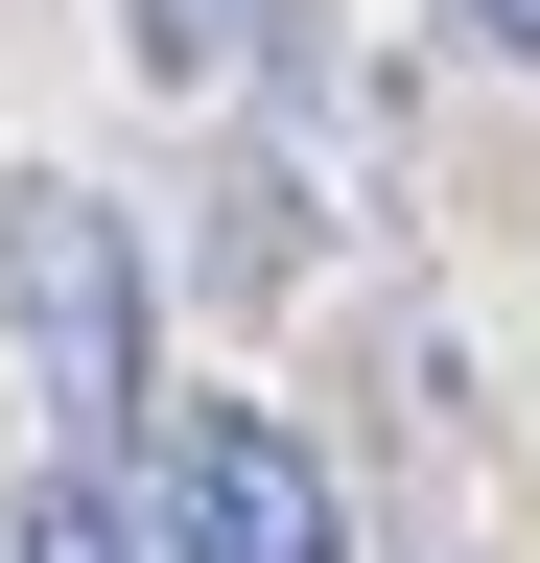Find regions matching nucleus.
I'll use <instances>...</instances> for the list:
<instances>
[{
	"label": "nucleus",
	"instance_id": "obj_1",
	"mask_svg": "<svg viewBox=\"0 0 540 563\" xmlns=\"http://www.w3.org/2000/svg\"><path fill=\"white\" fill-rule=\"evenodd\" d=\"M0 329H24V399H47V446H71V470L165 446V399H142V235H118V188H71V165L0 188Z\"/></svg>",
	"mask_w": 540,
	"mask_h": 563
},
{
	"label": "nucleus",
	"instance_id": "obj_2",
	"mask_svg": "<svg viewBox=\"0 0 540 563\" xmlns=\"http://www.w3.org/2000/svg\"><path fill=\"white\" fill-rule=\"evenodd\" d=\"M142 540H165V563H329V470H306L258 399H188L165 446H142Z\"/></svg>",
	"mask_w": 540,
	"mask_h": 563
},
{
	"label": "nucleus",
	"instance_id": "obj_3",
	"mask_svg": "<svg viewBox=\"0 0 540 563\" xmlns=\"http://www.w3.org/2000/svg\"><path fill=\"white\" fill-rule=\"evenodd\" d=\"M118 47H142V95H258L283 70V0H118Z\"/></svg>",
	"mask_w": 540,
	"mask_h": 563
},
{
	"label": "nucleus",
	"instance_id": "obj_4",
	"mask_svg": "<svg viewBox=\"0 0 540 563\" xmlns=\"http://www.w3.org/2000/svg\"><path fill=\"white\" fill-rule=\"evenodd\" d=\"M24 563H165V540H142V517H118V493H95V470H47V493H24Z\"/></svg>",
	"mask_w": 540,
	"mask_h": 563
},
{
	"label": "nucleus",
	"instance_id": "obj_5",
	"mask_svg": "<svg viewBox=\"0 0 540 563\" xmlns=\"http://www.w3.org/2000/svg\"><path fill=\"white\" fill-rule=\"evenodd\" d=\"M470 24H494V47H540V0H470Z\"/></svg>",
	"mask_w": 540,
	"mask_h": 563
}]
</instances>
